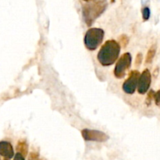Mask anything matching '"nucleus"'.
<instances>
[{
    "instance_id": "14",
    "label": "nucleus",
    "mask_w": 160,
    "mask_h": 160,
    "mask_svg": "<svg viewBox=\"0 0 160 160\" xmlns=\"http://www.w3.org/2000/svg\"><path fill=\"white\" fill-rule=\"evenodd\" d=\"M120 43L122 44L123 47L127 46L128 44V38L127 35H122L120 36Z\"/></svg>"
},
{
    "instance_id": "7",
    "label": "nucleus",
    "mask_w": 160,
    "mask_h": 160,
    "mask_svg": "<svg viewBox=\"0 0 160 160\" xmlns=\"http://www.w3.org/2000/svg\"><path fill=\"white\" fill-rule=\"evenodd\" d=\"M152 83V75L148 69H145L142 73H140V76L138 78V92L141 95H144L146 93L149 89L150 85Z\"/></svg>"
},
{
    "instance_id": "9",
    "label": "nucleus",
    "mask_w": 160,
    "mask_h": 160,
    "mask_svg": "<svg viewBox=\"0 0 160 160\" xmlns=\"http://www.w3.org/2000/svg\"><path fill=\"white\" fill-rule=\"evenodd\" d=\"M17 150L23 157L27 156L28 152V146L26 142H24V141H20L17 145Z\"/></svg>"
},
{
    "instance_id": "6",
    "label": "nucleus",
    "mask_w": 160,
    "mask_h": 160,
    "mask_svg": "<svg viewBox=\"0 0 160 160\" xmlns=\"http://www.w3.org/2000/svg\"><path fill=\"white\" fill-rule=\"evenodd\" d=\"M81 134L84 140L90 141V142H103L109 139V136L107 134L102 131H97V130L84 129L81 131Z\"/></svg>"
},
{
    "instance_id": "3",
    "label": "nucleus",
    "mask_w": 160,
    "mask_h": 160,
    "mask_svg": "<svg viewBox=\"0 0 160 160\" xmlns=\"http://www.w3.org/2000/svg\"><path fill=\"white\" fill-rule=\"evenodd\" d=\"M105 32L101 28H92L86 32L84 38V45L89 51H95L102 43Z\"/></svg>"
},
{
    "instance_id": "12",
    "label": "nucleus",
    "mask_w": 160,
    "mask_h": 160,
    "mask_svg": "<svg viewBox=\"0 0 160 160\" xmlns=\"http://www.w3.org/2000/svg\"><path fill=\"white\" fill-rule=\"evenodd\" d=\"M142 17L144 21H146L150 17V9L148 7H144L142 9Z\"/></svg>"
},
{
    "instance_id": "16",
    "label": "nucleus",
    "mask_w": 160,
    "mask_h": 160,
    "mask_svg": "<svg viewBox=\"0 0 160 160\" xmlns=\"http://www.w3.org/2000/svg\"><path fill=\"white\" fill-rule=\"evenodd\" d=\"M13 160H25V159H24V157H23V156H22V155L20 154V153L17 152V154H16L15 156H14Z\"/></svg>"
},
{
    "instance_id": "11",
    "label": "nucleus",
    "mask_w": 160,
    "mask_h": 160,
    "mask_svg": "<svg viewBox=\"0 0 160 160\" xmlns=\"http://www.w3.org/2000/svg\"><path fill=\"white\" fill-rule=\"evenodd\" d=\"M155 93H156V92H155L153 90H150L149 92H148V95H147L146 100H145V103H146V105L148 106H149L150 105H151L152 101V100L154 99Z\"/></svg>"
},
{
    "instance_id": "10",
    "label": "nucleus",
    "mask_w": 160,
    "mask_h": 160,
    "mask_svg": "<svg viewBox=\"0 0 160 160\" xmlns=\"http://www.w3.org/2000/svg\"><path fill=\"white\" fill-rule=\"evenodd\" d=\"M156 45H153L150 47V48L148 49V52H147L146 59H145V62L147 64H149L152 62L153 59H154L155 56H156Z\"/></svg>"
},
{
    "instance_id": "5",
    "label": "nucleus",
    "mask_w": 160,
    "mask_h": 160,
    "mask_svg": "<svg viewBox=\"0 0 160 160\" xmlns=\"http://www.w3.org/2000/svg\"><path fill=\"white\" fill-rule=\"evenodd\" d=\"M140 76L138 70H131L129 73L128 79L123 82V91L128 95H133L135 92L138 87V82Z\"/></svg>"
},
{
    "instance_id": "4",
    "label": "nucleus",
    "mask_w": 160,
    "mask_h": 160,
    "mask_svg": "<svg viewBox=\"0 0 160 160\" xmlns=\"http://www.w3.org/2000/svg\"><path fill=\"white\" fill-rule=\"evenodd\" d=\"M132 62V56L130 52H125L122 55L114 68V75L118 79H121L126 75L127 70H129Z\"/></svg>"
},
{
    "instance_id": "2",
    "label": "nucleus",
    "mask_w": 160,
    "mask_h": 160,
    "mask_svg": "<svg viewBox=\"0 0 160 160\" xmlns=\"http://www.w3.org/2000/svg\"><path fill=\"white\" fill-rule=\"evenodd\" d=\"M107 6L106 0H99L84 5L83 6V17L87 26H92L96 19L105 12Z\"/></svg>"
},
{
    "instance_id": "13",
    "label": "nucleus",
    "mask_w": 160,
    "mask_h": 160,
    "mask_svg": "<svg viewBox=\"0 0 160 160\" xmlns=\"http://www.w3.org/2000/svg\"><path fill=\"white\" fill-rule=\"evenodd\" d=\"M154 100H155V103L157 106L160 107V89L158 92H156L155 93L154 95Z\"/></svg>"
},
{
    "instance_id": "8",
    "label": "nucleus",
    "mask_w": 160,
    "mask_h": 160,
    "mask_svg": "<svg viewBox=\"0 0 160 160\" xmlns=\"http://www.w3.org/2000/svg\"><path fill=\"white\" fill-rule=\"evenodd\" d=\"M0 156L9 159L14 156V151L11 143L6 141L0 142Z\"/></svg>"
},
{
    "instance_id": "18",
    "label": "nucleus",
    "mask_w": 160,
    "mask_h": 160,
    "mask_svg": "<svg viewBox=\"0 0 160 160\" xmlns=\"http://www.w3.org/2000/svg\"><path fill=\"white\" fill-rule=\"evenodd\" d=\"M4 160H9V159H4Z\"/></svg>"
},
{
    "instance_id": "1",
    "label": "nucleus",
    "mask_w": 160,
    "mask_h": 160,
    "mask_svg": "<svg viewBox=\"0 0 160 160\" xmlns=\"http://www.w3.org/2000/svg\"><path fill=\"white\" fill-rule=\"evenodd\" d=\"M120 43L115 40H108L102 45L97 56L99 63L103 67H109L115 63L120 53Z\"/></svg>"
},
{
    "instance_id": "17",
    "label": "nucleus",
    "mask_w": 160,
    "mask_h": 160,
    "mask_svg": "<svg viewBox=\"0 0 160 160\" xmlns=\"http://www.w3.org/2000/svg\"><path fill=\"white\" fill-rule=\"evenodd\" d=\"M84 2H91V1H94V0H83Z\"/></svg>"
},
{
    "instance_id": "15",
    "label": "nucleus",
    "mask_w": 160,
    "mask_h": 160,
    "mask_svg": "<svg viewBox=\"0 0 160 160\" xmlns=\"http://www.w3.org/2000/svg\"><path fill=\"white\" fill-rule=\"evenodd\" d=\"M142 62V53H138L136 56V59H135V64L137 66H140L141 63Z\"/></svg>"
}]
</instances>
